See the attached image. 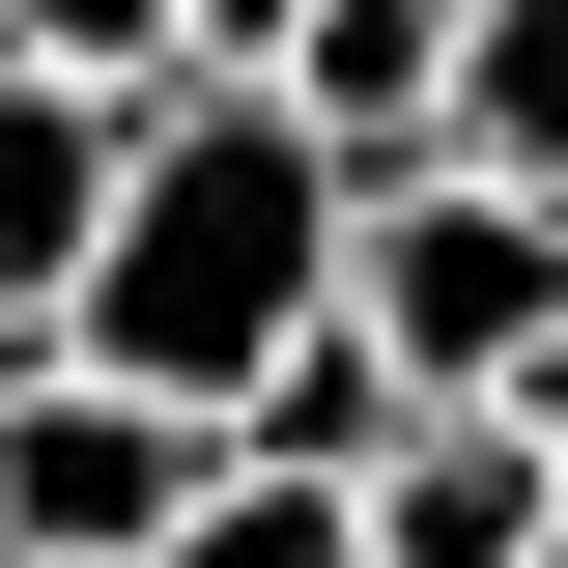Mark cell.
Listing matches in <instances>:
<instances>
[{
    "label": "cell",
    "instance_id": "obj_7",
    "mask_svg": "<svg viewBox=\"0 0 568 568\" xmlns=\"http://www.w3.org/2000/svg\"><path fill=\"white\" fill-rule=\"evenodd\" d=\"M455 171L568 200V0H455Z\"/></svg>",
    "mask_w": 568,
    "mask_h": 568
},
{
    "label": "cell",
    "instance_id": "obj_9",
    "mask_svg": "<svg viewBox=\"0 0 568 568\" xmlns=\"http://www.w3.org/2000/svg\"><path fill=\"white\" fill-rule=\"evenodd\" d=\"M0 29H29V58H85V85H171V58H200V0H0Z\"/></svg>",
    "mask_w": 568,
    "mask_h": 568
},
{
    "label": "cell",
    "instance_id": "obj_8",
    "mask_svg": "<svg viewBox=\"0 0 568 568\" xmlns=\"http://www.w3.org/2000/svg\"><path fill=\"white\" fill-rule=\"evenodd\" d=\"M142 568H369V484H313V455H227V484L171 511Z\"/></svg>",
    "mask_w": 568,
    "mask_h": 568
},
{
    "label": "cell",
    "instance_id": "obj_6",
    "mask_svg": "<svg viewBox=\"0 0 568 568\" xmlns=\"http://www.w3.org/2000/svg\"><path fill=\"white\" fill-rule=\"evenodd\" d=\"M398 426H426V369L369 342V313H313V342H284L256 398H227V455H313V484H369V455H398Z\"/></svg>",
    "mask_w": 568,
    "mask_h": 568
},
{
    "label": "cell",
    "instance_id": "obj_1",
    "mask_svg": "<svg viewBox=\"0 0 568 568\" xmlns=\"http://www.w3.org/2000/svg\"><path fill=\"white\" fill-rule=\"evenodd\" d=\"M342 256H369V171L284 114V85H142L114 256H85L58 342H85V369H171V398H256V369L342 313Z\"/></svg>",
    "mask_w": 568,
    "mask_h": 568
},
{
    "label": "cell",
    "instance_id": "obj_3",
    "mask_svg": "<svg viewBox=\"0 0 568 568\" xmlns=\"http://www.w3.org/2000/svg\"><path fill=\"white\" fill-rule=\"evenodd\" d=\"M200 484H227V398L85 369V342H0V568H142Z\"/></svg>",
    "mask_w": 568,
    "mask_h": 568
},
{
    "label": "cell",
    "instance_id": "obj_4",
    "mask_svg": "<svg viewBox=\"0 0 568 568\" xmlns=\"http://www.w3.org/2000/svg\"><path fill=\"white\" fill-rule=\"evenodd\" d=\"M114 171H142V85H85V58H29V29H0V342H58V313H85Z\"/></svg>",
    "mask_w": 568,
    "mask_h": 568
},
{
    "label": "cell",
    "instance_id": "obj_5",
    "mask_svg": "<svg viewBox=\"0 0 568 568\" xmlns=\"http://www.w3.org/2000/svg\"><path fill=\"white\" fill-rule=\"evenodd\" d=\"M284 114L342 142L369 200H398V171H455V0H313V29H284Z\"/></svg>",
    "mask_w": 568,
    "mask_h": 568
},
{
    "label": "cell",
    "instance_id": "obj_2",
    "mask_svg": "<svg viewBox=\"0 0 568 568\" xmlns=\"http://www.w3.org/2000/svg\"><path fill=\"white\" fill-rule=\"evenodd\" d=\"M342 313L426 369V398H540L568 426V200L540 171H398L369 256H342Z\"/></svg>",
    "mask_w": 568,
    "mask_h": 568
}]
</instances>
